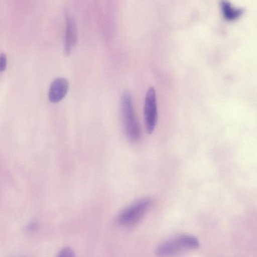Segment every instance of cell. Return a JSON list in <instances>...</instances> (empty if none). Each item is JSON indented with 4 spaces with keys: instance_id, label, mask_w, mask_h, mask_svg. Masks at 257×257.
Returning <instances> with one entry per match:
<instances>
[{
    "instance_id": "5b68a950",
    "label": "cell",
    "mask_w": 257,
    "mask_h": 257,
    "mask_svg": "<svg viewBox=\"0 0 257 257\" xmlns=\"http://www.w3.org/2000/svg\"><path fill=\"white\" fill-rule=\"evenodd\" d=\"M69 89V82L67 79L59 77L51 83L48 91V98L52 103H57L66 96Z\"/></svg>"
},
{
    "instance_id": "8992f818",
    "label": "cell",
    "mask_w": 257,
    "mask_h": 257,
    "mask_svg": "<svg viewBox=\"0 0 257 257\" xmlns=\"http://www.w3.org/2000/svg\"><path fill=\"white\" fill-rule=\"evenodd\" d=\"M65 30L64 36V53L67 56L71 54L72 48L77 40V31L73 19L65 13Z\"/></svg>"
},
{
    "instance_id": "ba28073f",
    "label": "cell",
    "mask_w": 257,
    "mask_h": 257,
    "mask_svg": "<svg viewBox=\"0 0 257 257\" xmlns=\"http://www.w3.org/2000/svg\"><path fill=\"white\" fill-rule=\"evenodd\" d=\"M74 255V252L70 247L63 248L58 254V256L59 257H72Z\"/></svg>"
},
{
    "instance_id": "6da1fadb",
    "label": "cell",
    "mask_w": 257,
    "mask_h": 257,
    "mask_svg": "<svg viewBox=\"0 0 257 257\" xmlns=\"http://www.w3.org/2000/svg\"><path fill=\"white\" fill-rule=\"evenodd\" d=\"M120 114L127 139L132 142L138 141L140 137L141 131L134 111L133 98L128 91L123 92L121 95Z\"/></svg>"
},
{
    "instance_id": "3957f363",
    "label": "cell",
    "mask_w": 257,
    "mask_h": 257,
    "mask_svg": "<svg viewBox=\"0 0 257 257\" xmlns=\"http://www.w3.org/2000/svg\"><path fill=\"white\" fill-rule=\"evenodd\" d=\"M152 199L150 197L142 198L136 201L119 214V223L122 225H133L139 221L151 207Z\"/></svg>"
},
{
    "instance_id": "52a82bcc",
    "label": "cell",
    "mask_w": 257,
    "mask_h": 257,
    "mask_svg": "<svg viewBox=\"0 0 257 257\" xmlns=\"http://www.w3.org/2000/svg\"><path fill=\"white\" fill-rule=\"evenodd\" d=\"M222 8L224 17L228 20L235 19L239 15L240 13L238 11L233 10L229 4L225 1L222 3Z\"/></svg>"
},
{
    "instance_id": "277c9868",
    "label": "cell",
    "mask_w": 257,
    "mask_h": 257,
    "mask_svg": "<svg viewBox=\"0 0 257 257\" xmlns=\"http://www.w3.org/2000/svg\"><path fill=\"white\" fill-rule=\"evenodd\" d=\"M144 115L146 132L151 134L155 130L158 118L156 93L153 87H149L146 93Z\"/></svg>"
},
{
    "instance_id": "9c48e42d",
    "label": "cell",
    "mask_w": 257,
    "mask_h": 257,
    "mask_svg": "<svg viewBox=\"0 0 257 257\" xmlns=\"http://www.w3.org/2000/svg\"><path fill=\"white\" fill-rule=\"evenodd\" d=\"M7 65V58L4 53L0 54V72L4 71Z\"/></svg>"
},
{
    "instance_id": "7a4b0ae2",
    "label": "cell",
    "mask_w": 257,
    "mask_h": 257,
    "mask_svg": "<svg viewBox=\"0 0 257 257\" xmlns=\"http://www.w3.org/2000/svg\"><path fill=\"white\" fill-rule=\"evenodd\" d=\"M199 245V241L196 237L180 235L160 243L157 246L155 252L159 256H172L197 249Z\"/></svg>"
}]
</instances>
